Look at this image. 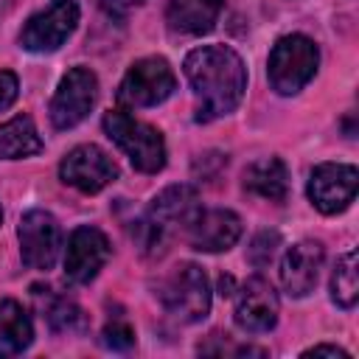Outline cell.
Instances as JSON below:
<instances>
[{"mask_svg": "<svg viewBox=\"0 0 359 359\" xmlns=\"http://www.w3.org/2000/svg\"><path fill=\"white\" fill-rule=\"evenodd\" d=\"M356 185H359V171L351 163H320L311 177H309V199L311 205L325 213H342L353 196H356Z\"/></svg>", "mask_w": 359, "mask_h": 359, "instance_id": "obj_11", "label": "cell"}, {"mask_svg": "<svg viewBox=\"0 0 359 359\" xmlns=\"http://www.w3.org/2000/svg\"><path fill=\"white\" fill-rule=\"evenodd\" d=\"M107 137L129 157V163L143 174H157L165 165V140L160 129L132 118L123 109H112L104 115Z\"/></svg>", "mask_w": 359, "mask_h": 359, "instance_id": "obj_4", "label": "cell"}, {"mask_svg": "<svg viewBox=\"0 0 359 359\" xmlns=\"http://www.w3.org/2000/svg\"><path fill=\"white\" fill-rule=\"evenodd\" d=\"M34 342V323L17 300H0V356H17Z\"/></svg>", "mask_w": 359, "mask_h": 359, "instance_id": "obj_18", "label": "cell"}, {"mask_svg": "<svg viewBox=\"0 0 359 359\" xmlns=\"http://www.w3.org/2000/svg\"><path fill=\"white\" fill-rule=\"evenodd\" d=\"M20 93V81L11 70H0V109H8L17 101Z\"/></svg>", "mask_w": 359, "mask_h": 359, "instance_id": "obj_24", "label": "cell"}, {"mask_svg": "<svg viewBox=\"0 0 359 359\" xmlns=\"http://www.w3.org/2000/svg\"><path fill=\"white\" fill-rule=\"evenodd\" d=\"M163 303V309L177 317L180 323H199L210 311V286L202 266L182 261L177 264L154 292Z\"/></svg>", "mask_w": 359, "mask_h": 359, "instance_id": "obj_5", "label": "cell"}, {"mask_svg": "<svg viewBox=\"0 0 359 359\" xmlns=\"http://www.w3.org/2000/svg\"><path fill=\"white\" fill-rule=\"evenodd\" d=\"M278 247H280V236H278L275 230H261V233L252 238V244H250V250H247V258H250V264H255V266H266V264L275 258Z\"/></svg>", "mask_w": 359, "mask_h": 359, "instance_id": "obj_22", "label": "cell"}, {"mask_svg": "<svg viewBox=\"0 0 359 359\" xmlns=\"http://www.w3.org/2000/svg\"><path fill=\"white\" fill-rule=\"evenodd\" d=\"M185 76L196 98V121L210 123L230 115L247 90V67L230 45H202L185 56Z\"/></svg>", "mask_w": 359, "mask_h": 359, "instance_id": "obj_1", "label": "cell"}, {"mask_svg": "<svg viewBox=\"0 0 359 359\" xmlns=\"http://www.w3.org/2000/svg\"><path fill=\"white\" fill-rule=\"evenodd\" d=\"M45 320L50 331L56 334H81L87 331V314L81 306H76L67 297H48L45 303Z\"/></svg>", "mask_w": 359, "mask_h": 359, "instance_id": "obj_21", "label": "cell"}, {"mask_svg": "<svg viewBox=\"0 0 359 359\" xmlns=\"http://www.w3.org/2000/svg\"><path fill=\"white\" fill-rule=\"evenodd\" d=\"M0 224H3V208H0Z\"/></svg>", "mask_w": 359, "mask_h": 359, "instance_id": "obj_27", "label": "cell"}, {"mask_svg": "<svg viewBox=\"0 0 359 359\" xmlns=\"http://www.w3.org/2000/svg\"><path fill=\"white\" fill-rule=\"evenodd\" d=\"M101 345L109 348V351H129V348L135 345V331H132V325L123 323V320L107 323L104 331H101Z\"/></svg>", "mask_w": 359, "mask_h": 359, "instance_id": "obj_23", "label": "cell"}, {"mask_svg": "<svg viewBox=\"0 0 359 359\" xmlns=\"http://www.w3.org/2000/svg\"><path fill=\"white\" fill-rule=\"evenodd\" d=\"M317 65L320 48L314 45V39L303 34H286L269 50L266 76L278 95H294L314 79Z\"/></svg>", "mask_w": 359, "mask_h": 359, "instance_id": "obj_3", "label": "cell"}, {"mask_svg": "<svg viewBox=\"0 0 359 359\" xmlns=\"http://www.w3.org/2000/svg\"><path fill=\"white\" fill-rule=\"evenodd\" d=\"M59 177L65 185L81 194H98L118 180V165L95 143H81L65 154V160L59 163Z\"/></svg>", "mask_w": 359, "mask_h": 359, "instance_id": "obj_10", "label": "cell"}, {"mask_svg": "<svg viewBox=\"0 0 359 359\" xmlns=\"http://www.w3.org/2000/svg\"><path fill=\"white\" fill-rule=\"evenodd\" d=\"M325 261V250L320 241H297L286 250L283 261H280V286L289 297H306L309 292H314L317 280H320V269Z\"/></svg>", "mask_w": 359, "mask_h": 359, "instance_id": "obj_14", "label": "cell"}, {"mask_svg": "<svg viewBox=\"0 0 359 359\" xmlns=\"http://www.w3.org/2000/svg\"><path fill=\"white\" fill-rule=\"evenodd\" d=\"M303 356H334V359H351L348 351L337 348V345H314L309 351H303Z\"/></svg>", "mask_w": 359, "mask_h": 359, "instance_id": "obj_26", "label": "cell"}, {"mask_svg": "<svg viewBox=\"0 0 359 359\" xmlns=\"http://www.w3.org/2000/svg\"><path fill=\"white\" fill-rule=\"evenodd\" d=\"M280 314V300L278 292L272 289L269 280H264L261 275L250 278L238 294H236V309H233V320L241 331L247 334H266L275 328Z\"/></svg>", "mask_w": 359, "mask_h": 359, "instance_id": "obj_12", "label": "cell"}, {"mask_svg": "<svg viewBox=\"0 0 359 359\" xmlns=\"http://www.w3.org/2000/svg\"><path fill=\"white\" fill-rule=\"evenodd\" d=\"M199 210H202L199 196L191 185H171V188L160 191L151 199L146 216L140 222H135V236H137L140 250L146 255H163L168 236H174L180 230L185 233Z\"/></svg>", "mask_w": 359, "mask_h": 359, "instance_id": "obj_2", "label": "cell"}, {"mask_svg": "<svg viewBox=\"0 0 359 359\" xmlns=\"http://www.w3.org/2000/svg\"><path fill=\"white\" fill-rule=\"evenodd\" d=\"M76 25H79L76 0H53L50 6L28 17V22L20 31V48L31 53L59 50L67 42V36L76 31Z\"/></svg>", "mask_w": 359, "mask_h": 359, "instance_id": "obj_8", "label": "cell"}, {"mask_svg": "<svg viewBox=\"0 0 359 359\" xmlns=\"http://www.w3.org/2000/svg\"><path fill=\"white\" fill-rule=\"evenodd\" d=\"M359 297V280H356V250H348L331 275V300L339 309H353Z\"/></svg>", "mask_w": 359, "mask_h": 359, "instance_id": "obj_20", "label": "cell"}, {"mask_svg": "<svg viewBox=\"0 0 359 359\" xmlns=\"http://www.w3.org/2000/svg\"><path fill=\"white\" fill-rule=\"evenodd\" d=\"M17 238H20V255L22 264L39 272H48L62 250V230L59 222L48 213V210H28L22 213L20 224H17Z\"/></svg>", "mask_w": 359, "mask_h": 359, "instance_id": "obj_9", "label": "cell"}, {"mask_svg": "<svg viewBox=\"0 0 359 359\" xmlns=\"http://www.w3.org/2000/svg\"><path fill=\"white\" fill-rule=\"evenodd\" d=\"M222 8H224V0H168L165 20L171 31L202 36L216 28Z\"/></svg>", "mask_w": 359, "mask_h": 359, "instance_id": "obj_16", "label": "cell"}, {"mask_svg": "<svg viewBox=\"0 0 359 359\" xmlns=\"http://www.w3.org/2000/svg\"><path fill=\"white\" fill-rule=\"evenodd\" d=\"M112 255V247H109V238L98 230V227H90V224H81L70 233L67 238V250H65V275L73 280V283H90L101 269L104 264L109 261Z\"/></svg>", "mask_w": 359, "mask_h": 359, "instance_id": "obj_13", "label": "cell"}, {"mask_svg": "<svg viewBox=\"0 0 359 359\" xmlns=\"http://www.w3.org/2000/svg\"><path fill=\"white\" fill-rule=\"evenodd\" d=\"M244 188L261 199L283 202L289 194V171L280 157H261L244 168Z\"/></svg>", "mask_w": 359, "mask_h": 359, "instance_id": "obj_17", "label": "cell"}, {"mask_svg": "<svg viewBox=\"0 0 359 359\" xmlns=\"http://www.w3.org/2000/svg\"><path fill=\"white\" fill-rule=\"evenodd\" d=\"M174 87L177 76L171 65L163 56H146L126 70L118 87V101L123 107H157L174 93Z\"/></svg>", "mask_w": 359, "mask_h": 359, "instance_id": "obj_6", "label": "cell"}, {"mask_svg": "<svg viewBox=\"0 0 359 359\" xmlns=\"http://www.w3.org/2000/svg\"><path fill=\"white\" fill-rule=\"evenodd\" d=\"M185 238L199 252H224L241 238V219L224 208L199 210L196 219L188 224Z\"/></svg>", "mask_w": 359, "mask_h": 359, "instance_id": "obj_15", "label": "cell"}, {"mask_svg": "<svg viewBox=\"0 0 359 359\" xmlns=\"http://www.w3.org/2000/svg\"><path fill=\"white\" fill-rule=\"evenodd\" d=\"M95 101H98V79H95V73L90 67H70L62 76V81H59V87H56V93L50 98V109H48L50 112V123L56 129H62V132L73 129L90 115Z\"/></svg>", "mask_w": 359, "mask_h": 359, "instance_id": "obj_7", "label": "cell"}, {"mask_svg": "<svg viewBox=\"0 0 359 359\" xmlns=\"http://www.w3.org/2000/svg\"><path fill=\"white\" fill-rule=\"evenodd\" d=\"M42 151V137L31 115H17L0 123V160H22Z\"/></svg>", "mask_w": 359, "mask_h": 359, "instance_id": "obj_19", "label": "cell"}, {"mask_svg": "<svg viewBox=\"0 0 359 359\" xmlns=\"http://www.w3.org/2000/svg\"><path fill=\"white\" fill-rule=\"evenodd\" d=\"M143 0H101V6H104V11H109V14H115V17H123V14H129L132 8H137Z\"/></svg>", "mask_w": 359, "mask_h": 359, "instance_id": "obj_25", "label": "cell"}]
</instances>
